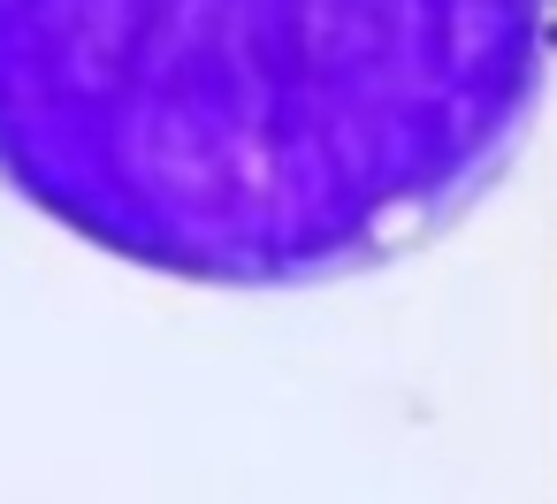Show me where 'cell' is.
I'll return each mask as SVG.
<instances>
[{"instance_id": "cell-1", "label": "cell", "mask_w": 557, "mask_h": 504, "mask_svg": "<svg viewBox=\"0 0 557 504\" xmlns=\"http://www.w3.org/2000/svg\"><path fill=\"white\" fill-rule=\"evenodd\" d=\"M549 0H0V184L207 291L367 275L519 153Z\"/></svg>"}]
</instances>
